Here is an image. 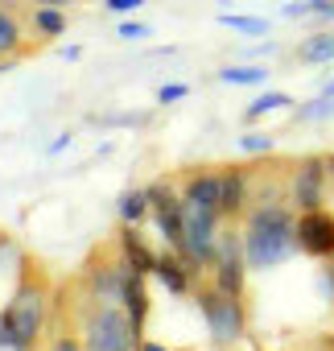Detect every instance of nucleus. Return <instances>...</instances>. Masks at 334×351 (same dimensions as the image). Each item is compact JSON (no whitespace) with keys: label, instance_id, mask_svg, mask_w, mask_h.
Segmentation results:
<instances>
[{"label":"nucleus","instance_id":"ddd939ff","mask_svg":"<svg viewBox=\"0 0 334 351\" xmlns=\"http://www.w3.org/2000/svg\"><path fill=\"white\" fill-rule=\"evenodd\" d=\"M120 215H124V223L144 219V215H149V191H128L124 203H120Z\"/></svg>","mask_w":334,"mask_h":351},{"label":"nucleus","instance_id":"a211bd4d","mask_svg":"<svg viewBox=\"0 0 334 351\" xmlns=\"http://www.w3.org/2000/svg\"><path fill=\"white\" fill-rule=\"evenodd\" d=\"M240 149H248V153H268V149H272V136H240Z\"/></svg>","mask_w":334,"mask_h":351},{"label":"nucleus","instance_id":"aec40b11","mask_svg":"<svg viewBox=\"0 0 334 351\" xmlns=\"http://www.w3.org/2000/svg\"><path fill=\"white\" fill-rule=\"evenodd\" d=\"M144 34H149L144 25H132V21H124V25H120V38H128V42H136V38H144Z\"/></svg>","mask_w":334,"mask_h":351},{"label":"nucleus","instance_id":"20e7f679","mask_svg":"<svg viewBox=\"0 0 334 351\" xmlns=\"http://www.w3.org/2000/svg\"><path fill=\"white\" fill-rule=\"evenodd\" d=\"M198 310L207 318V330L219 347H231L240 335H244V302L235 293H223L219 285L211 289H198Z\"/></svg>","mask_w":334,"mask_h":351},{"label":"nucleus","instance_id":"7ed1b4c3","mask_svg":"<svg viewBox=\"0 0 334 351\" xmlns=\"http://www.w3.org/2000/svg\"><path fill=\"white\" fill-rule=\"evenodd\" d=\"M140 330L132 326V318L120 310V302H99L87 318V335H83V351H140Z\"/></svg>","mask_w":334,"mask_h":351},{"label":"nucleus","instance_id":"f03ea898","mask_svg":"<svg viewBox=\"0 0 334 351\" xmlns=\"http://www.w3.org/2000/svg\"><path fill=\"white\" fill-rule=\"evenodd\" d=\"M240 244H244L248 269H277L297 248V219H293V211L285 203H260V207H252Z\"/></svg>","mask_w":334,"mask_h":351},{"label":"nucleus","instance_id":"412c9836","mask_svg":"<svg viewBox=\"0 0 334 351\" xmlns=\"http://www.w3.org/2000/svg\"><path fill=\"white\" fill-rule=\"evenodd\" d=\"M144 0H107V9H116V13H128V9H140Z\"/></svg>","mask_w":334,"mask_h":351},{"label":"nucleus","instance_id":"4be33fe9","mask_svg":"<svg viewBox=\"0 0 334 351\" xmlns=\"http://www.w3.org/2000/svg\"><path fill=\"white\" fill-rule=\"evenodd\" d=\"M70 0H38V9H66Z\"/></svg>","mask_w":334,"mask_h":351},{"label":"nucleus","instance_id":"dca6fc26","mask_svg":"<svg viewBox=\"0 0 334 351\" xmlns=\"http://www.w3.org/2000/svg\"><path fill=\"white\" fill-rule=\"evenodd\" d=\"M17 42H21V34H17V21H13L9 13H0V54L17 50Z\"/></svg>","mask_w":334,"mask_h":351},{"label":"nucleus","instance_id":"0eeeda50","mask_svg":"<svg viewBox=\"0 0 334 351\" xmlns=\"http://www.w3.org/2000/svg\"><path fill=\"white\" fill-rule=\"evenodd\" d=\"M244 199H248V178L240 169H219V215L231 219L244 211Z\"/></svg>","mask_w":334,"mask_h":351},{"label":"nucleus","instance_id":"5701e85b","mask_svg":"<svg viewBox=\"0 0 334 351\" xmlns=\"http://www.w3.org/2000/svg\"><path fill=\"white\" fill-rule=\"evenodd\" d=\"M322 95H326V99H334V79H330V87H326V91H322Z\"/></svg>","mask_w":334,"mask_h":351},{"label":"nucleus","instance_id":"f8f14e48","mask_svg":"<svg viewBox=\"0 0 334 351\" xmlns=\"http://www.w3.org/2000/svg\"><path fill=\"white\" fill-rule=\"evenodd\" d=\"M293 99L285 95V91H268V95H260L256 104H248V112H244V120H260V116H268V112H281V108H289Z\"/></svg>","mask_w":334,"mask_h":351},{"label":"nucleus","instance_id":"9d476101","mask_svg":"<svg viewBox=\"0 0 334 351\" xmlns=\"http://www.w3.org/2000/svg\"><path fill=\"white\" fill-rule=\"evenodd\" d=\"M124 261H128V269H136V273H153L157 269V252L149 248V244H140V236H136V228L128 223L124 228Z\"/></svg>","mask_w":334,"mask_h":351},{"label":"nucleus","instance_id":"6ab92c4d","mask_svg":"<svg viewBox=\"0 0 334 351\" xmlns=\"http://www.w3.org/2000/svg\"><path fill=\"white\" fill-rule=\"evenodd\" d=\"M186 91H190V87H182V83H170V87H161V91H157V99H161V104H178Z\"/></svg>","mask_w":334,"mask_h":351},{"label":"nucleus","instance_id":"f257e3e1","mask_svg":"<svg viewBox=\"0 0 334 351\" xmlns=\"http://www.w3.org/2000/svg\"><path fill=\"white\" fill-rule=\"evenodd\" d=\"M46 310H50V281H46V273L34 261H25L21 277H17V289H13L5 314H0V347L34 351L38 339H42Z\"/></svg>","mask_w":334,"mask_h":351},{"label":"nucleus","instance_id":"4468645a","mask_svg":"<svg viewBox=\"0 0 334 351\" xmlns=\"http://www.w3.org/2000/svg\"><path fill=\"white\" fill-rule=\"evenodd\" d=\"M38 34H46V38H58L62 29H66V17H62V9H38Z\"/></svg>","mask_w":334,"mask_h":351},{"label":"nucleus","instance_id":"1a4fd4ad","mask_svg":"<svg viewBox=\"0 0 334 351\" xmlns=\"http://www.w3.org/2000/svg\"><path fill=\"white\" fill-rule=\"evenodd\" d=\"M194 269H198V265H190L186 256H182V261H174V256H157V269H153V273L165 281V289H170V293H186Z\"/></svg>","mask_w":334,"mask_h":351},{"label":"nucleus","instance_id":"9b49d317","mask_svg":"<svg viewBox=\"0 0 334 351\" xmlns=\"http://www.w3.org/2000/svg\"><path fill=\"white\" fill-rule=\"evenodd\" d=\"M334 58V34H309L301 42V62L318 66V62H330Z\"/></svg>","mask_w":334,"mask_h":351},{"label":"nucleus","instance_id":"6e6552de","mask_svg":"<svg viewBox=\"0 0 334 351\" xmlns=\"http://www.w3.org/2000/svg\"><path fill=\"white\" fill-rule=\"evenodd\" d=\"M120 302L128 306L124 314L132 318V326L140 330L144 326V318H149V293H144V273H136V269H128L124 273V289H120Z\"/></svg>","mask_w":334,"mask_h":351},{"label":"nucleus","instance_id":"2eb2a0df","mask_svg":"<svg viewBox=\"0 0 334 351\" xmlns=\"http://www.w3.org/2000/svg\"><path fill=\"white\" fill-rule=\"evenodd\" d=\"M264 75H268L264 66H223V71H219L223 83H260Z\"/></svg>","mask_w":334,"mask_h":351},{"label":"nucleus","instance_id":"423d86ee","mask_svg":"<svg viewBox=\"0 0 334 351\" xmlns=\"http://www.w3.org/2000/svg\"><path fill=\"white\" fill-rule=\"evenodd\" d=\"M322 186H326V161L305 157L293 173V182H289V195L301 211H313V207H322Z\"/></svg>","mask_w":334,"mask_h":351},{"label":"nucleus","instance_id":"39448f33","mask_svg":"<svg viewBox=\"0 0 334 351\" xmlns=\"http://www.w3.org/2000/svg\"><path fill=\"white\" fill-rule=\"evenodd\" d=\"M297 248L309 256H334V215L326 207L297 215Z\"/></svg>","mask_w":334,"mask_h":351},{"label":"nucleus","instance_id":"f3484780","mask_svg":"<svg viewBox=\"0 0 334 351\" xmlns=\"http://www.w3.org/2000/svg\"><path fill=\"white\" fill-rule=\"evenodd\" d=\"M223 25H231V29H244V34H268V21L264 17H219Z\"/></svg>","mask_w":334,"mask_h":351}]
</instances>
